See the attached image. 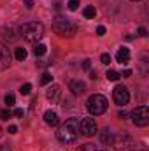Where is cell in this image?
<instances>
[{"label": "cell", "instance_id": "obj_2", "mask_svg": "<svg viewBox=\"0 0 149 151\" xmlns=\"http://www.w3.org/2000/svg\"><path fill=\"white\" fill-rule=\"evenodd\" d=\"M53 30H54V34H58L60 37H72L75 32H77V27H75L74 21H70L69 18L56 16L54 21H53Z\"/></svg>", "mask_w": 149, "mask_h": 151}, {"label": "cell", "instance_id": "obj_7", "mask_svg": "<svg viewBox=\"0 0 149 151\" xmlns=\"http://www.w3.org/2000/svg\"><path fill=\"white\" fill-rule=\"evenodd\" d=\"M112 99H114V102L117 104V106H126L128 104V100H130V93H128V88L126 86H123V84H117L114 90H112Z\"/></svg>", "mask_w": 149, "mask_h": 151}, {"label": "cell", "instance_id": "obj_9", "mask_svg": "<svg viewBox=\"0 0 149 151\" xmlns=\"http://www.w3.org/2000/svg\"><path fill=\"white\" fill-rule=\"evenodd\" d=\"M9 65H11V53H9V47H7L4 42H0V70L9 69Z\"/></svg>", "mask_w": 149, "mask_h": 151}, {"label": "cell", "instance_id": "obj_1", "mask_svg": "<svg viewBox=\"0 0 149 151\" xmlns=\"http://www.w3.org/2000/svg\"><path fill=\"white\" fill-rule=\"evenodd\" d=\"M79 118H69L65 119V123L58 128L56 132V139L62 142V144H72L79 139Z\"/></svg>", "mask_w": 149, "mask_h": 151}, {"label": "cell", "instance_id": "obj_35", "mask_svg": "<svg viewBox=\"0 0 149 151\" xmlns=\"http://www.w3.org/2000/svg\"><path fill=\"white\" fill-rule=\"evenodd\" d=\"M0 151H11V146L9 144H4V146H0Z\"/></svg>", "mask_w": 149, "mask_h": 151}, {"label": "cell", "instance_id": "obj_15", "mask_svg": "<svg viewBox=\"0 0 149 151\" xmlns=\"http://www.w3.org/2000/svg\"><path fill=\"white\" fill-rule=\"evenodd\" d=\"M2 34H4V39L12 40V39L16 37V28L14 27H4L2 28Z\"/></svg>", "mask_w": 149, "mask_h": 151}, {"label": "cell", "instance_id": "obj_24", "mask_svg": "<svg viewBox=\"0 0 149 151\" xmlns=\"http://www.w3.org/2000/svg\"><path fill=\"white\" fill-rule=\"evenodd\" d=\"M11 116H12V113H11L9 109H2V111H0V118H2V119H9Z\"/></svg>", "mask_w": 149, "mask_h": 151}, {"label": "cell", "instance_id": "obj_39", "mask_svg": "<svg viewBox=\"0 0 149 151\" xmlns=\"http://www.w3.org/2000/svg\"><path fill=\"white\" fill-rule=\"evenodd\" d=\"M102 151H107V150H102Z\"/></svg>", "mask_w": 149, "mask_h": 151}, {"label": "cell", "instance_id": "obj_33", "mask_svg": "<svg viewBox=\"0 0 149 151\" xmlns=\"http://www.w3.org/2000/svg\"><path fill=\"white\" fill-rule=\"evenodd\" d=\"M25 7L27 9H32L34 7V0H25Z\"/></svg>", "mask_w": 149, "mask_h": 151}, {"label": "cell", "instance_id": "obj_19", "mask_svg": "<svg viewBox=\"0 0 149 151\" xmlns=\"http://www.w3.org/2000/svg\"><path fill=\"white\" fill-rule=\"evenodd\" d=\"M51 81H53V76L49 74V72H44L42 77H40V84H49Z\"/></svg>", "mask_w": 149, "mask_h": 151}, {"label": "cell", "instance_id": "obj_14", "mask_svg": "<svg viewBox=\"0 0 149 151\" xmlns=\"http://www.w3.org/2000/svg\"><path fill=\"white\" fill-rule=\"evenodd\" d=\"M112 141H114L112 132L109 130V128H104V130H102V134H100V142H102V144H105V146H111Z\"/></svg>", "mask_w": 149, "mask_h": 151}, {"label": "cell", "instance_id": "obj_27", "mask_svg": "<svg viewBox=\"0 0 149 151\" xmlns=\"http://www.w3.org/2000/svg\"><path fill=\"white\" fill-rule=\"evenodd\" d=\"M82 69L84 70H91V60H82Z\"/></svg>", "mask_w": 149, "mask_h": 151}, {"label": "cell", "instance_id": "obj_25", "mask_svg": "<svg viewBox=\"0 0 149 151\" xmlns=\"http://www.w3.org/2000/svg\"><path fill=\"white\" fill-rule=\"evenodd\" d=\"M100 60H102V63L109 65V63H111V55H109V53H104V55L100 56Z\"/></svg>", "mask_w": 149, "mask_h": 151}, {"label": "cell", "instance_id": "obj_37", "mask_svg": "<svg viewBox=\"0 0 149 151\" xmlns=\"http://www.w3.org/2000/svg\"><path fill=\"white\" fill-rule=\"evenodd\" d=\"M0 137H2V128H0Z\"/></svg>", "mask_w": 149, "mask_h": 151}, {"label": "cell", "instance_id": "obj_28", "mask_svg": "<svg viewBox=\"0 0 149 151\" xmlns=\"http://www.w3.org/2000/svg\"><path fill=\"white\" fill-rule=\"evenodd\" d=\"M105 32H107V30H105V27H102V25L97 28V35H100V37H102V35H105Z\"/></svg>", "mask_w": 149, "mask_h": 151}, {"label": "cell", "instance_id": "obj_10", "mask_svg": "<svg viewBox=\"0 0 149 151\" xmlns=\"http://www.w3.org/2000/svg\"><path fill=\"white\" fill-rule=\"evenodd\" d=\"M60 95H62V86H60V84H51L49 90L46 91V97H47V100H51V102H58V100H60Z\"/></svg>", "mask_w": 149, "mask_h": 151}, {"label": "cell", "instance_id": "obj_22", "mask_svg": "<svg viewBox=\"0 0 149 151\" xmlns=\"http://www.w3.org/2000/svg\"><path fill=\"white\" fill-rule=\"evenodd\" d=\"M75 151H97V148L93 144H82V146H79Z\"/></svg>", "mask_w": 149, "mask_h": 151}, {"label": "cell", "instance_id": "obj_4", "mask_svg": "<svg viewBox=\"0 0 149 151\" xmlns=\"http://www.w3.org/2000/svg\"><path fill=\"white\" fill-rule=\"evenodd\" d=\"M86 107H88L90 114L100 116V114H104L107 111V99H105L104 95H100V93H95V95H91V97L88 99Z\"/></svg>", "mask_w": 149, "mask_h": 151}, {"label": "cell", "instance_id": "obj_3", "mask_svg": "<svg viewBox=\"0 0 149 151\" xmlns=\"http://www.w3.org/2000/svg\"><path fill=\"white\" fill-rule=\"evenodd\" d=\"M19 32H21V35L27 42H37L39 39L44 35V25L39 23V21H30V23L21 25Z\"/></svg>", "mask_w": 149, "mask_h": 151}, {"label": "cell", "instance_id": "obj_34", "mask_svg": "<svg viewBox=\"0 0 149 151\" xmlns=\"http://www.w3.org/2000/svg\"><path fill=\"white\" fill-rule=\"evenodd\" d=\"M130 76H132V70H130V69L123 70V77H130Z\"/></svg>", "mask_w": 149, "mask_h": 151}, {"label": "cell", "instance_id": "obj_11", "mask_svg": "<svg viewBox=\"0 0 149 151\" xmlns=\"http://www.w3.org/2000/svg\"><path fill=\"white\" fill-rule=\"evenodd\" d=\"M69 90H70L74 95H82V93L86 91V84H84V81L74 79V81H70V84H69Z\"/></svg>", "mask_w": 149, "mask_h": 151}, {"label": "cell", "instance_id": "obj_38", "mask_svg": "<svg viewBox=\"0 0 149 151\" xmlns=\"http://www.w3.org/2000/svg\"><path fill=\"white\" fill-rule=\"evenodd\" d=\"M132 2H139V0H132Z\"/></svg>", "mask_w": 149, "mask_h": 151}, {"label": "cell", "instance_id": "obj_8", "mask_svg": "<svg viewBox=\"0 0 149 151\" xmlns=\"http://www.w3.org/2000/svg\"><path fill=\"white\" fill-rule=\"evenodd\" d=\"M79 130H81V134L86 135V137L95 135V134H97V123H95V119H93V118H82V119L79 121Z\"/></svg>", "mask_w": 149, "mask_h": 151}, {"label": "cell", "instance_id": "obj_36", "mask_svg": "<svg viewBox=\"0 0 149 151\" xmlns=\"http://www.w3.org/2000/svg\"><path fill=\"white\" fill-rule=\"evenodd\" d=\"M90 79H97V72L95 70H90Z\"/></svg>", "mask_w": 149, "mask_h": 151}, {"label": "cell", "instance_id": "obj_13", "mask_svg": "<svg viewBox=\"0 0 149 151\" xmlns=\"http://www.w3.org/2000/svg\"><path fill=\"white\" fill-rule=\"evenodd\" d=\"M44 121H46L49 127H56V125L60 123L58 114L54 113V111H46V113H44Z\"/></svg>", "mask_w": 149, "mask_h": 151}, {"label": "cell", "instance_id": "obj_26", "mask_svg": "<svg viewBox=\"0 0 149 151\" xmlns=\"http://www.w3.org/2000/svg\"><path fill=\"white\" fill-rule=\"evenodd\" d=\"M79 7V0H69V9L70 11H77Z\"/></svg>", "mask_w": 149, "mask_h": 151}, {"label": "cell", "instance_id": "obj_5", "mask_svg": "<svg viewBox=\"0 0 149 151\" xmlns=\"http://www.w3.org/2000/svg\"><path fill=\"white\" fill-rule=\"evenodd\" d=\"M132 121L137 125V127H148L149 125V109L146 106H139L132 111Z\"/></svg>", "mask_w": 149, "mask_h": 151}, {"label": "cell", "instance_id": "obj_16", "mask_svg": "<svg viewBox=\"0 0 149 151\" xmlns=\"http://www.w3.org/2000/svg\"><path fill=\"white\" fill-rule=\"evenodd\" d=\"M82 16H84V18H88V19H93V18L97 16V9H95L93 5H88V7H84V9H82Z\"/></svg>", "mask_w": 149, "mask_h": 151}, {"label": "cell", "instance_id": "obj_12", "mask_svg": "<svg viewBox=\"0 0 149 151\" xmlns=\"http://www.w3.org/2000/svg\"><path fill=\"white\" fill-rule=\"evenodd\" d=\"M116 60L121 63V65H126L130 62V49L128 47H121L117 53H116Z\"/></svg>", "mask_w": 149, "mask_h": 151}, {"label": "cell", "instance_id": "obj_30", "mask_svg": "<svg viewBox=\"0 0 149 151\" xmlns=\"http://www.w3.org/2000/svg\"><path fill=\"white\" fill-rule=\"evenodd\" d=\"M23 114H25L23 109H14V116H16V118H23Z\"/></svg>", "mask_w": 149, "mask_h": 151}, {"label": "cell", "instance_id": "obj_23", "mask_svg": "<svg viewBox=\"0 0 149 151\" xmlns=\"http://www.w3.org/2000/svg\"><path fill=\"white\" fill-rule=\"evenodd\" d=\"M119 72H116V70H109V72H107V79H109V81H117V79H119Z\"/></svg>", "mask_w": 149, "mask_h": 151}, {"label": "cell", "instance_id": "obj_18", "mask_svg": "<svg viewBox=\"0 0 149 151\" xmlns=\"http://www.w3.org/2000/svg\"><path fill=\"white\" fill-rule=\"evenodd\" d=\"M46 51H47V47H46L44 44H37V46L34 47V55H35V56H44Z\"/></svg>", "mask_w": 149, "mask_h": 151}, {"label": "cell", "instance_id": "obj_32", "mask_svg": "<svg viewBox=\"0 0 149 151\" xmlns=\"http://www.w3.org/2000/svg\"><path fill=\"white\" fill-rule=\"evenodd\" d=\"M117 118L125 119V118H128V113H126V111H119V113H117Z\"/></svg>", "mask_w": 149, "mask_h": 151}, {"label": "cell", "instance_id": "obj_20", "mask_svg": "<svg viewBox=\"0 0 149 151\" xmlns=\"http://www.w3.org/2000/svg\"><path fill=\"white\" fill-rule=\"evenodd\" d=\"M14 102H16L14 95H12V93H7V95H5V106H7V107H12Z\"/></svg>", "mask_w": 149, "mask_h": 151}, {"label": "cell", "instance_id": "obj_17", "mask_svg": "<svg viewBox=\"0 0 149 151\" xmlns=\"http://www.w3.org/2000/svg\"><path fill=\"white\" fill-rule=\"evenodd\" d=\"M27 55H28V53H27V49H25V47H16L14 56H16V60H18V62H23V60L27 58Z\"/></svg>", "mask_w": 149, "mask_h": 151}, {"label": "cell", "instance_id": "obj_31", "mask_svg": "<svg viewBox=\"0 0 149 151\" xmlns=\"http://www.w3.org/2000/svg\"><path fill=\"white\" fill-rule=\"evenodd\" d=\"M7 132H9V134H16V132H18V127H16V125H11V127L7 128Z\"/></svg>", "mask_w": 149, "mask_h": 151}, {"label": "cell", "instance_id": "obj_6", "mask_svg": "<svg viewBox=\"0 0 149 151\" xmlns=\"http://www.w3.org/2000/svg\"><path fill=\"white\" fill-rule=\"evenodd\" d=\"M112 144H114L117 150H121V151H128V150H132V148L135 146L133 137H132L130 134H126V132H121L119 135H116L114 141H112Z\"/></svg>", "mask_w": 149, "mask_h": 151}, {"label": "cell", "instance_id": "obj_29", "mask_svg": "<svg viewBox=\"0 0 149 151\" xmlns=\"http://www.w3.org/2000/svg\"><path fill=\"white\" fill-rule=\"evenodd\" d=\"M139 35H140V37H148V30H146L144 27H140V28H139Z\"/></svg>", "mask_w": 149, "mask_h": 151}, {"label": "cell", "instance_id": "obj_21", "mask_svg": "<svg viewBox=\"0 0 149 151\" xmlns=\"http://www.w3.org/2000/svg\"><path fill=\"white\" fill-rule=\"evenodd\" d=\"M19 91H21V95H30V91H32V84H30V83L23 84V86L19 88Z\"/></svg>", "mask_w": 149, "mask_h": 151}]
</instances>
